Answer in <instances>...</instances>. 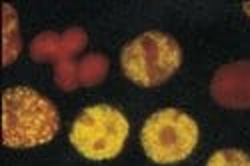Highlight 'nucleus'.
Masks as SVG:
<instances>
[{
    "label": "nucleus",
    "instance_id": "f257e3e1",
    "mask_svg": "<svg viewBox=\"0 0 250 166\" xmlns=\"http://www.w3.org/2000/svg\"><path fill=\"white\" fill-rule=\"evenodd\" d=\"M58 110L50 100L26 86H14L2 98V140L12 148L50 142L58 132Z\"/></svg>",
    "mask_w": 250,
    "mask_h": 166
},
{
    "label": "nucleus",
    "instance_id": "f03ea898",
    "mask_svg": "<svg viewBox=\"0 0 250 166\" xmlns=\"http://www.w3.org/2000/svg\"><path fill=\"white\" fill-rule=\"evenodd\" d=\"M182 62L178 42L162 32H144L122 50V68L134 84L150 88L168 80Z\"/></svg>",
    "mask_w": 250,
    "mask_h": 166
},
{
    "label": "nucleus",
    "instance_id": "7ed1b4c3",
    "mask_svg": "<svg viewBox=\"0 0 250 166\" xmlns=\"http://www.w3.org/2000/svg\"><path fill=\"white\" fill-rule=\"evenodd\" d=\"M144 152L158 164H172L188 158L198 144L194 118L176 108L154 112L140 134Z\"/></svg>",
    "mask_w": 250,
    "mask_h": 166
},
{
    "label": "nucleus",
    "instance_id": "20e7f679",
    "mask_svg": "<svg viewBox=\"0 0 250 166\" xmlns=\"http://www.w3.org/2000/svg\"><path fill=\"white\" fill-rule=\"evenodd\" d=\"M126 136L128 120L108 104L86 108L74 120L70 132L74 148L90 160L114 158L122 150Z\"/></svg>",
    "mask_w": 250,
    "mask_h": 166
},
{
    "label": "nucleus",
    "instance_id": "39448f33",
    "mask_svg": "<svg viewBox=\"0 0 250 166\" xmlns=\"http://www.w3.org/2000/svg\"><path fill=\"white\" fill-rule=\"evenodd\" d=\"M212 98L224 108H250V62H232L216 70Z\"/></svg>",
    "mask_w": 250,
    "mask_h": 166
},
{
    "label": "nucleus",
    "instance_id": "423d86ee",
    "mask_svg": "<svg viewBox=\"0 0 250 166\" xmlns=\"http://www.w3.org/2000/svg\"><path fill=\"white\" fill-rule=\"evenodd\" d=\"M86 46V34L80 28H70L64 34L44 32L32 42V56L36 60H70L72 54L80 52Z\"/></svg>",
    "mask_w": 250,
    "mask_h": 166
},
{
    "label": "nucleus",
    "instance_id": "0eeeda50",
    "mask_svg": "<svg viewBox=\"0 0 250 166\" xmlns=\"http://www.w3.org/2000/svg\"><path fill=\"white\" fill-rule=\"evenodd\" d=\"M106 70H108V60L100 54H90L80 62L64 60V62H58L56 82L66 90H72L78 84L90 86L106 76Z\"/></svg>",
    "mask_w": 250,
    "mask_h": 166
},
{
    "label": "nucleus",
    "instance_id": "6e6552de",
    "mask_svg": "<svg viewBox=\"0 0 250 166\" xmlns=\"http://www.w3.org/2000/svg\"><path fill=\"white\" fill-rule=\"evenodd\" d=\"M20 54V32H18V16L10 4H4V64Z\"/></svg>",
    "mask_w": 250,
    "mask_h": 166
},
{
    "label": "nucleus",
    "instance_id": "1a4fd4ad",
    "mask_svg": "<svg viewBox=\"0 0 250 166\" xmlns=\"http://www.w3.org/2000/svg\"><path fill=\"white\" fill-rule=\"evenodd\" d=\"M206 166H250V156L236 148H226L214 152Z\"/></svg>",
    "mask_w": 250,
    "mask_h": 166
},
{
    "label": "nucleus",
    "instance_id": "9d476101",
    "mask_svg": "<svg viewBox=\"0 0 250 166\" xmlns=\"http://www.w3.org/2000/svg\"><path fill=\"white\" fill-rule=\"evenodd\" d=\"M242 6H244V12H246V14H248V16H250V2H244V4H242Z\"/></svg>",
    "mask_w": 250,
    "mask_h": 166
}]
</instances>
